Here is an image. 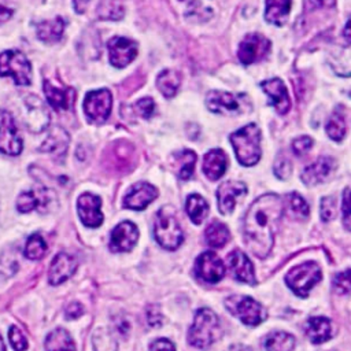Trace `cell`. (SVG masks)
Returning <instances> with one entry per match:
<instances>
[{
  "label": "cell",
  "instance_id": "1",
  "mask_svg": "<svg viewBox=\"0 0 351 351\" xmlns=\"http://www.w3.org/2000/svg\"><path fill=\"white\" fill-rule=\"evenodd\" d=\"M284 203L276 193H266L255 199L247 210L243 233L247 248L258 258H266L274 243Z\"/></svg>",
  "mask_w": 351,
  "mask_h": 351
},
{
  "label": "cell",
  "instance_id": "2",
  "mask_svg": "<svg viewBox=\"0 0 351 351\" xmlns=\"http://www.w3.org/2000/svg\"><path fill=\"white\" fill-rule=\"evenodd\" d=\"M230 143L240 165L254 166L261 159V132L255 123L245 125L232 133Z\"/></svg>",
  "mask_w": 351,
  "mask_h": 351
},
{
  "label": "cell",
  "instance_id": "3",
  "mask_svg": "<svg viewBox=\"0 0 351 351\" xmlns=\"http://www.w3.org/2000/svg\"><path fill=\"white\" fill-rule=\"evenodd\" d=\"M221 336L219 319L210 308H199L188 332L189 343L196 348H207Z\"/></svg>",
  "mask_w": 351,
  "mask_h": 351
},
{
  "label": "cell",
  "instance_id": "4",
  "mask_svg": "<svg viewBox=\"0 0 351 351\" xmlns=\"http://www.w3.org/2000/svg\"><path fill=\"white\" fill-rule=\"evenodd\" d=\"M154 234L166 250H176L182 243V230L173 207L163 206L159 208L154 222Z\"/></svg>",
  "mask_w": 351,
  "mask_h": 351
},
{
  "label": "cell",
  "instance_id": "5",
  "mask_svg": "<svg viewBox=\"0 0 351 351\" xmlns=\"http://www.w3.org/2000/svg\"><path fill=\"white\" fill-rule=\"evenodd\" d=\"M0 75L11 77L16 85H29L32 82L30 62L19 51H4L0 55Z\"/></svg>",
  "mask_w": 351,
  "mask_h": 351
},
{
  "label": "cell",
  "instance_id": "6",
  "mask_svg": "<svg viewBox=\"0 0 351 351\" xmlns=\"http://www.w3.org/2000/svg\"><path fill=\"white\" fill-rule=\"evenodd\" d=\"M321 269L314 262H304L292 267L285 276V281L288 287L298 296H307L310 289L321 280Z\"/></svg>",
  "mask_w": 351,
  "mask_h": 351
},
{
  "label": "cell",
  "instance_id": "7",
  "mask_svg": "<svg viewBox=\"0 0 351 351\" xmlns=\"http://www.w3.org/2000/svg\"><path fill=\"white\" fill-rule=\"evenodd\" d=\"M228 310L243 324L255 326L266 318V310L251 296H230L226 299Z\"/></svg>",
  "mask_w": 351,
  "mask_h": 351
},
{
  "label": "cell",
  "instance_id": "8",
  "mask_svg": "<svg viewBox=\"0 0 351 351\" xmlns=\"http://www.w3.org/2000/svg\"><path fill=\"white\" fill-rule=\"evenodd\" d=\"M112 97L108 89L92 90L85 96L84 100V111L86 118L95 123H103L107 121L111 112Z\"/></svg>",
  "mask_w": 351,
  "mask_h": 351
},
{
  "label": "cell",
  "instance_id": "9",
  "mask_svg": "<svg viewBox=\"0 0 351 351\" xmlns=\"http://www.w3.org/2000/svg\"><path fill=\"white\" fill-rule=\"evenodd\" d=\"M23 148L16 125L5 110H0V151L7 155H19Z\"/></svg>",
  "mask_w": 351,
  "mask_h": 351
},
{
  "label": "cell",
  "instance_id": "10",
  "mask_svg": "<svg viewBox=\"0 0 351 351\" xmlns=\"http://www.w3.org/2000/svg\"><path fill=\"white\" fill-rule=\"evenodd\" d=\"M269 49L270 41L265 36L259 33H250L240 43L237 55L243 64H251L263 59Z\"/></svg>",
  "mask_w": 351,
  "mask_h": 351
},
{
  "label": "cell",
  "instance_id": "11",
  "mask_svg": "<svg viewBox=\"0 0 351 351\" xmlns=\"http://www.w3.org/2000/svg\"><path fill=\"white\" fill-rule=\"evenodd\" d=\"M195 274L210 284L218 282L225 276V266L217 254L206 251L200 254L195 263Z\"/></svg>",
  "mask_w": 351,
  "mask_h": 351
},
{
  "label": "cell",
  "instance_id": "12",
  "mask_svg": "<svg viewBox=\"0 0 351 351\" xmlns=\"http://www.w3.org/2000/svg\"><path fill=\"white\" fill-rule=\"evenodd\" d=\"M23 106H25L23 117L27 128L34 133L43 132L49 123V114L44 103L37 96L29 95L23 100Z\"/></svg>",
  "mask_w": 351,
  "mask_h": 351
},
{
  "label": "cell",
  "instance_id": "13",
  "mask_svg": "<svg viewBox=\"0 0 351 351\" xmlns=\"http://www.w3.org/2000/svg\"><path fill=\"white\" fill-rule=\"evenodd\" d=\"M101 199L93 193H82L77 199V211L81 222L88 228H97L103 223L100 211Z\"/></svg>",
  "mask_w": 351,
  "mask_h": 351
},
{
  "label": "cell",
  "instance_id": "14",
  "mask_svg": "<svg viewBox=\"0 0 351 351\" xmlns=\"http://www.w3.org/2000/svg\"><path fill=\"white\" fill-rule=\"evenodd\" d=\"M110 63L115 67H125L137 55V44L126 37H114L108 41Z\"/></svg>",
  "mask_w": 351,
  "mask_h": 351
},
{
  "label": "cell",
  "instance_id": "15",
  "mask_svg": "<svg viewBox=\"0 0 351 351\" xmlns=\"http://www.w3.org/2000/svg\"><path fill=\"white\" fill-rule=\"evenodd\" d=\"M138 239L137 226L130 221H123L118 223L110 236V250L112 252H126L130 251Z\"/></svg>",
  "mask_w": 351,
  "mask_h": 351
},
{
  "label": "cell",
  "instance_id": "16",
  "mask_svg": "<svg viewBox=\"0 0 351 351\" xmlns=\"http://www.w3.org/2000/svg\"><path fill=\"white\" fill-rule=\"evenodd\" d=\"M158 196V189L148 182L134 184L123 199V207L130 210H144Z\"/></svg>",
  "mask_w": 351,
  "mask_h": 351
},
{
  "label": "cell",
  "instance_id": "17",
  "mask_svg": "<svg viewBox=\"0 0 351 351\" xmlns=\"http://www.w3.org/2000/svg\"><path fill=\"white\" fill-rule=\"evenodd\" d=\"M245 193H247V186L240 181H226L221 184L217 189L219 211L222 214H230L237 200Z\"/></svg>",
  "mask_w": 351,
  "mask_h": 351
},
{
  "label": "cell",
  "instance_id": "18",
  "mask_svg": "<svg viewBox=\"0 0 351 351\" xmlns=\"http://www.w3.org/2000/svg\"><path fill=\"white\" fill-rule=\"evenodd\" d=\"M206 106L211 112L222 115H234L240 112V101L237 96L229 92L211 90L206 96Z\"/></svg>",
  "mask_w": 351,
  "mask_h": 351
},
{
  "label": "cell",
  "instance_id": "19",
  "mask_svg": "<svg viewBox=\"0 0 351 351\" xmlns=\"http://www.w3.org/2000/svg\"><path fill=\"white\" fill-rule=\"evenodd\" d=\"M261 88L263 92L269 96L270 106H273L278 114L288 112L291 107L289 95L287 90V86L280 78H270L261 84Z\"/></svg>",
  "mask_w": 351,
  "mask_h": 351
},
{
  "label": "cell",
  "instance_id": "20",
  "mask_svg": "<svg viewBox=\"0 0 351 351\" xmlns=\"http://www.w3.org/2000/svg\"><path fill=\"white\" fill-rule=\"evenodd\" d=\"M77 270L75 259L67 252H59L49 266L48 280L52 285H59L69 280Z\"/></svg>",
  "mask_w": 351,
  "mask_h": 351
},
{
  "label": "cell",
  "instance_id": "21",
  "mask_svg": "<svg viewBox=\"0 0 351 351\" xmlns=\"http://www.w3.org/2000/svg\"><path fill=\"white\" fill-rule=\"evenodd\" d=\"M228 263H229L233 277L237 281L245 282L250 285H255L256 280H255L254 266H252L251 261L248 259V256L243 251H240V250L232 251L228 256Z\"/></svg>",
  "mask_w": 351,
  "mask_h": 351
},
{
  "label": "cell",
  "instance_id": "22",
  "mask_svg": "<svg viewBox=\"0 0 351 351\" xmlns=\"http://www.w3.org/2000/svg\"><path fill=\"white\" fill-rule=\"evenodd\" d=\"M333 169L335 160L330 156H321L303 170L302 181L307 186H314L326 180Z\"/></svg>",
  "mask_w": 351,
  "mask_h": 351
},
{
  "label": "cell",
  "instance_id": "23",
  "mask_svg": "<svg viewBox=\"0 0 351 351\" xmlns=\"http://www.w3.org/2000/svg\"><path fill=\"white\" fill-rule=\"evenodd\" d=\"M43 86L48 103L56 111H66L71 107L75 97V90L73 88H58L49 80H44Z\"/></svg>",
  "mask_w": 351,
  "mask_h": 351
},
{
  "label": "cell",
  "instance_id": "24",
  "mask_svg": "<svg viewBox=\"0 0 351 351\" xmlns=\"http://www.w3.org/2000/svg\"><path fill=\"white\" fill-rule=\"evenodd\" d=\"M51 197L48 191L44 188L37 189H27L19 195L16 199V208L21 213H29L32 210H41L48 206Z\"/></svg>",
  "mask_w": 351,
  "mask_h": 351
},
{
  "label": "cell",
  "instance_id": "25",
  "mask_svg": "<svg viewBox=\"0 0 351 351\" xmlns=\"http://www.w3.org/2000/svg\"><path fill=\"white\" fill-rule=\"evenodd\" d=\"M228 169V158L221 149H210L203 159V173L208 180H218Z\"/></svg>",
  "mask_w": 351,
  "mask_h": 351
},
{
  "label": "cell",
  "instance_id": "26",
  "mask_svg": "<svg viewBox=\"0 0 351 351\" xmlns=\"http://www.w3.org/2000/svg\"><path fill=\"white\" fill-rule=\"evenodd\" d=\"M63 30H64V21L60 16H56L51 21H43L36 26L37 37L41 41L48 44L58 43L63 36Z\"/></svg>",
  "mask_w": 351,
  "mask_h": 351
},
{
  "label": "cell",
  "instance_id": "27",
  "mask_svg": "<svg viewBox=\"0 0 351 351\" xmlns=\"http://www.w3.org/2000/svg\"><path fill=\"white\" fill-rule=\"evenodd\" d=\"M47 351H77L70 333L63 328H56L45 337Z\"/></svg>",
  "mask_w": 351,
  "mask_h": 351
},
{
  "label": "cell",
  "instance_id": "28",
  "mask_svg": "<svg viewBox=\"0 0 351 351\" xmlns=\"http://www.w3.org/2000/svg\"><path fill=\"white\" fill-rule=\"evenodd\" d=\"M308 339L315 343H324L332 337V328H330V321L325 317H313L307 321V328H306Z\"/></svg>",
  "mask_w": 351,
  "mask_h": 351
},
{
  "label": "cell",
  "instance_id": "29",
  "mask_svg": "<svg viewBox=\"0 0 351 351\" xmlns=\"http://www.w3.org/2000/svg\"><path fill=\"white\" fill-rule=\"evenodd\" d=\"M291 11V0H266L265 19L273 25H282Z\"/></svg>",
  "mask_w": 351,
  "mask_h": 351
},
{
  "label": "cell",
  "instance_id": "30",
  "mask_svg": "<svg viewBox=\"0 0 351 351\" xmlns=\"http://www.w3.org/2000/svg\"><path fill=\"white\" fill-rule=\"evenodd\" d=\"M67 145H69L67 133L60 128H55L49 132L47 140L43 143L40 149L49 154H55V155H63L64 151L67 149Z\"/></svg>",
  "mask_w": 351,
  "mask_h": 351
},
{
  "label": "cell",
  "instance_id": "31",
  "mask_svg": "<svg viewBox=\"0 0 351 351\" xmlns=\"http://www.w3.org/2000/svg\"><path fill=\"white\" fill-rule=\"evenodd\" d=\"M156 85L162 95L167 99L176 96L181 85V77L176 70H163L156 80Z\"/></svg>",
  "mask_w": 351,
  "mask_h": 351
},
{
  "label": "cell",
  "instance_id": "32",
  "mask_svg": "<svg viewBox=\"0 0 351 351\" xmlns=\"http://www.w3.org/2000/svg\"><path fill=\"white\" fill-rule=\"evenodd\" d=\"M204 237L210 247L219 248V247H223L229 241L230 233L225 223H222L219 221H214L207 226Z\"/></svg>",
  "mask_w": 351,
  "mask_h": 351
},
{
  "label": "cell",
  "instance_id": "33",
  "mask_svg": "<svg viewBox=\"0 0 351 351\" xmlns=\"http://www.w3.org/2000/svg\"><path fill=\"white\" fill-rule=\"evenodd\" d=\"M185 208H186V213H188L191 221L196 225L202 223L208 214V204H207L206 199L196 193L188 196Z\"/></svg>",
  "mask_w": 351,
  "mask_h": 351
},
{
  "label": "cell",
  "instance_id": "34",
  "mask_svg": "<svg viewBox=\"0 0 351 351\" xmlns=\"http://www.w3.org/2000/svg\"><path fill=\"white\" fill-rule=\"evenodd\" d=\"M295 337L285 332H273L265 340L266 351H292Z\"/></svg>",
  "mask_w": 351,
  "mask_h": 351
},
{
  "label": "cell",
  "instance_id": "35",
  "mask_svg": "<svg viewBox=\"0 0 351 351\" xmlns=\"http://www.w3.org/2000/svg\"><path fill=\"white\" fill-rule=\"evenodd\" d=\"M326 133L328 136L335 140V141H341L346 136V118H344V111L341 110V107H339L337 110H335V112L330 115L328 123H326Z\"/></svg>",
  "mask_w": 351,
  "mask_h": 351
},
{
  "label": "cell",
  "instance_id": "36",
  "mask_svg": "<svg viewBox=\"0 0 351 351\" xmlns=\"http://www.w3.org/2000/svg\"><path fill=\"white\" fill-rule=\"evenodd\" d=\"M285 208L288 210L289 215H292L296 219L307 218L308 215V204L307 202L296 192L288 193L285 197Z\"/></svg>",
  "mask_w": 351,
  "mask_h": 351
},
{
  "label": "cell",
  "instance_id": "37",
  "mask_svg": "<svg viewBox=\"0 0 351 351\" xmlns=\"http://www.w3.org/2000/svg\"><path fill=\"white\" fill-rule=\"evenodd\" d=\"M332 69L340 77H351V47L343 48L332 58Z\"/></svg>",
  "mask_w": 351,
  "mask_h": 351
},
{
  "label": "cell",
  "instance_id": "38",
  "mask_svg": "<svg viewBox=\"0 0 351 351\" xmlns=\"http://www.w3.org/2000/svg\"><path fill=\"white\" fill-rule=\"evenodd\" d=\"M177 165H178V177L181 180H188L195 170L196 163V154L193 151L185 149L182 152L176 154Z\"/></svg>",
  "mask_w": 351,
  "mask_h": 351
},
{
  "label": "cell",
  "instance_id": "39",
  "mask_svg": "<svg viewBox=\"0 0 351 351\" xmlns=\"http://www.w3.org/2000/svg\"><path fill=\"white\" fill-rule=\"evenodd\" d=\"M45 252H47V243H45V240L40 234H37V233L32 234L27 239L26 244H25V250H23L25 256L27 259L37 261V259H41L45 255Z\"/></svg>",
  "mask_w": 351,
  "mask_h": 351
},
{
  "label": "cell",
  "instance_id": "40",
  "mask_svg": "<svg viewBox=\"0 0 351 351\" xmlns=\"http://www.w3.org/2000/svg\"><path fill=\"white\" fill-rule=\"evenodd\" d=\"M97 14L101 19H121L123 7L121 0H101L97 5Z\"/></svg>",
  "mask_w": 351,
  "mask_h": 351
},
{
  "label": "cell",
  "instance_id": "41",
  "mask_svg": "<svg viewBox=\"0 0 351 351\" xmlns=\"http://www.w3.org/2000/svg\"><path fill=\"white\" fill-rule=\"evenodd\" d=\"M95 351H117L118 346L114 337L106 329H97L93 335Z\"/></svg>",
  "mask_w": 351,
  "mask_h": 351
},
{
  "label": "cell",
  "instance_id": "42",
  "mask_svg": "<svg viewBox=\"0 0 351 351\" xmlns=\"http://www.w3.org/2000/svg\"><path fill=\"white\" fill-rule=\"evenodd\" d=\"M8 339L15 351H25L27 348V339H26L25 333L22 332V329H19L18 326L12 325L10 328Z\"/></svg>",
  "mask_w": 351,
  "mask_h": 351
},
{
  "label": "cell",
  "instance_id": "43",
  "mask_svg": "<svg viewBox=\"0 0 351 351\" xmlns=\"http://www.w3.org/2000/svg\"><path fill=\"white\" fill-rule=\"evenodd\" d=\"M343 223L347 230L351 232V188H346L343 191Z\"/></svg>",
  "mask_w": 351,
  "mask_h": 351
},
{
  "label": "cell",
  "instance_id": "44",
  "mask_svg": "<svg viewBox=\"0 0 351 351\" xmlns=\"http://www.w3.org/2000/svg\"><path fill=\"white\" fill-rule=\"evenodd\" d=\"M292 171V166H291V162L284 156V155H278L276 162H274V174L281 178V180H285L288 178V176L291 174Z\"/></svg>",
  "mask_w": 351,
  "mask_h": 351
},
{
  "label": "cell",
  "instance_id": "45",
  "mask_svg": "<svg viewBox=\"0 0 351 351\" xmlns=\"http://www.w3.org/2000/svg\"><path fill=\"white\" fill-rule=\"evenodd\" d=\"M134 108H136V112H138V115L148 119L152 117L155 111V103L151 97H143L134 104Z\"/></svg>",
  "mask_w": 351,
  "mask_h": 351
},
{
  "label": "cell",
  "instance_id": "46",
  "mask_svg": "<svg viewBox=\"0 0 351 351\" xmlns=\"http://www.w3.org/2000/svg\"><path fill=\"white\" fill-rule=\"evenodd\" d=\"M336 215V199L326 196L321 200V218L330 221Z\"/></svg>",
  "mask_w": 351,
  "mask_h": 351
},
{
  "label": "cell",
  "instance_id": "47",
  "mask_svg": "<svg viewBox=\"0 0 351 351\" xmlns=\"http://www.w3.org/2000/svg\"><path fill=\"white\" fill-rule=\"evenodd\" d=\"M333 285L340 292H350L351 291V269L337 273L333 278Z\"/></svg>",
  "mask_w": 351,
  "mask_h": 351
},
{
  "label": "cell",
  "instance_id": "48",
  "mask_svg": "<svg viewBox=\"0 0 351 351\" xmlns=\"http://www.w3.org/2000/svg\"><path fill=\"white\" fill-rule=\"evenodd\" d=\"M311 147H313V140L308 136H302L292 141V151L295 155H304Z\"/></svg>",
  "mask_w": 351,
  "mask_h": 351
},
{
  "label": "cell",
  "instance_id": "49",
  "mask_svg": "<svg viewBox=\"0 0 351 351\" xmlns=\"http://www.w3.org/2000/svg\"><path fill=\"white\" fill-rule=\"evenodd\" d=\"M149 351H176L174 344L167 339H158L151 343Z\"/></svg>",
  "mask_w": 351,
  "mask_h": 351
},
{
  "label": "cell",
  "instance_id": "50",
  "mask_svg": "<svg viewBox=\"0 0 351 351\" xmlns=\"http://www.w3.org/2000/svg\"><path fill=\"white\" fill-rule=\"evenodd\" d=\"M14 14V5L8 0H0V23L7 22Z\"/></svg>",
  "mask_w": 351,
  "mask_h": 351
},
{
  "label": "cell",
  "instance_id": "51",
  "mask_svg": "<svg viewBox=\"0 0 351 351\" xmlns=\"http://www.w3.org/2000/svg\"><path fill=\"white\" fill-rule=\"evenodd\" d=\"M147 319H148V324L154 328L159 326L162 324V315H160L159 308L156 306H151L147 310Z\"/></svg>",
  "mask_w": 351,
  "mask_h": 351
},
{
  "label": "cell",
  "instance_id": "52",
  "mask_svg": "<svg viewBox=\"0 0 351 351\" xmlns=\"http://www.w3.org/2000/svg\"><path fill=\"white\" fill-rule=\"evenodd\" d=\"M82 313H84V307H82V304L78 303V302H73V303H70V304L66 307V317H67L69 319L78 318V317L82 315Z\"/></svg>",
  "mask_w": 351,
  "mask_h": 351
},
{
  "label": "cell",
  "instance_id": "53",
  "mask_svg": "<svg viewBox=\"0 0 351 351\" xmlns=\"http://www.w3.org/2000/svg\"><path fill=\"white\" fill-rule=\"evenodd\" d=\"M121 321H122V322H117V324H115L117 332H118L119 335H122V336H126L128 332H129V329H130L129 322H128L126 319H121Z\"/></svg>",
  "mask_w": 351,
  "mask_h": 351
},
{
  "label": "cell",
  "instance_id": "54",
  "mask_svg": "<svg viewBox=\"0 0 351 351\" xmlns=\"http://www.w3.org/2000/svg\"><path fill=\"white\" fill-rule=\"evenodd\" d=\"M88 3H89V0H73V7H74L75 12L82 14L86 10Z\"/></svg>",
  "mask_w": 351,
  "mask_h": 351
},
{
  "label": "cell",
  "instance_id": "55",
  "mask_svg": "<svg viewBox=\"0 0 351 351\" xmlns=\"http://www.w3.org/2000/svg\"><path fill=\"white\" fill-rule=\"evenodd\" d=\"M343 37L346 38L347 43L351 44V16L348 18V21L346 22V26L343 29Z\"/></svg>",
  "mask_w": 351,
  "mask_h": 351
},
{
  "label": "cell",
  "instance_id": "56",
  "mask_svg": "<svg viewBox=\"0 0 351 351\" xmlns=\"http://www.w3.org/2000/svg\"><path fill=\"white\" fill-rule=\"evenodd\" d=\"M314 7H329L335 4V0H308Z\"/></svg>",
  "mask_w": 351,
  "mask_h": 351
},
{
  "label": "cell",
  "instance_id": "57",
  "mask_svg": "<svg viewBox=\"0 0 351 351\" xmlns=\"http://www.w3.org/2000/svg\"><path fill=\"white\" fill-rule=\"evenodd\" d=\"M0 351H5V346H4V341L1 339V336H0Z\"/></svg>",
  "mask_w": 351,
  "mask_h": 351
}]
</instances>
